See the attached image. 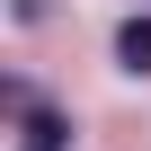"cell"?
<instances>
[{
  "label": "cell",
  "instance_id": "6da1fadb",
  "mask_svg": "<svg viewBox=\"0 0 151 151\" xmlns=\"http://www.w3.org/2000/svg\"><path fill=\"white\" fill-rule=\"evenodd\" d=\"M116 62L124 71H151V18H124L116 27Z\"/></svg>",
  "mask_w": 151,
  "mask_h": 151
},
{
  "label": "cell",
  "instance_id": "7a4b0ae2",
  "mask_svg": "<svg viewBox=\"0 0 151 151\" xmlns=\"http://www.w3.org/2000/svg\"><path fill=\"white\" fill-rule=\"evenodd\" d=\"M53 133H62V124H53V116H36V124H27V142H18V151H53Z\"/></svg>",
  "mask_w": 151,
  "mask_h": 151
}]
</instances>
